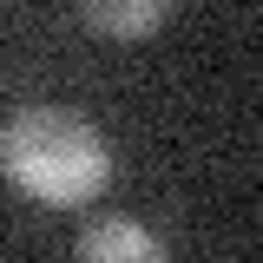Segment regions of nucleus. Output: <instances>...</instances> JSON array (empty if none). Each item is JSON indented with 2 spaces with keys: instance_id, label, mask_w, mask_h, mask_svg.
<instances>
[{
  "instance_id": "nucleus-2",
  "label": "nucleus",
  "mask_w": 263,
  "mask_h": 263,
  "mask_svg": "<svg viewBox=\"0 0 263 263\" xmlns=\"http://www.w3.org/2000/svg\"><path fill=\"white\" fill-rule=\"evenodd\" d=\"M79 13L105 40H145L171 20V0H79Z\"/></svg>"
},
{
  "instance_id": "nucleus-3",
  "label": "nucleus",
  "mask_w": 263,
  "mask_h": 263,
  "mask_svg": "<svg viewBox=\"0 0 263 263\" xmlns=\"http://www.w3.org/2000/svg\"><path fill=\"white\" fill-rule=\"evenodd\" d=\"M79 257H86V263H158L164 243L152 237V230L112 217V224H92L86 237H79Z\"/></svg>"
},
{
  "instance_id": "nucleus-1",
  "label": "nucleus",
  "mask_w": 263,
  "mask_h": 263,
  "mask_svg": "<svg viewBox=\"0 0 263 263\" xmlns=\"http://www.w3.org/2000/svg\"><path fill=\"white\" fill-rule=\"evenodd\" d=\"M0 171L13 191H27L33 204H53V211H72V204H92L112 178V152L99 125H86L79 112H60V105H20L7 125H0Z\"/></svg>"
}]
</instances>
